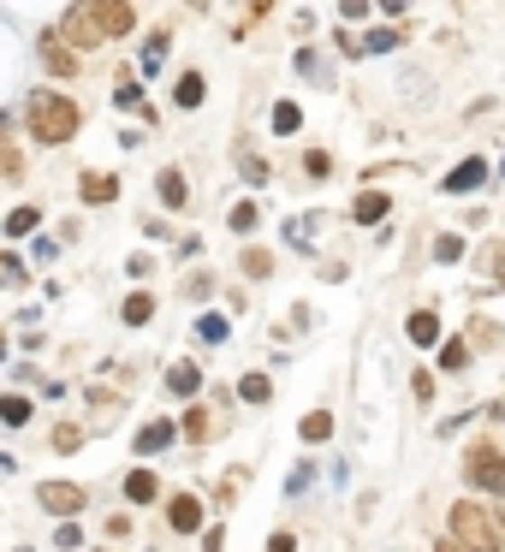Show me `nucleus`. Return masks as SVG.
<instances>
[{"label": "nucleus", "mask_w": 505, "mask_h": 552, "mask_svg": "<svg viewBox=\"0 0 505 552\" xmlns=\"http://www.w3.org/2000/svg\"><path fill=\"white\" fill-rule=\"evenodd\" d=\"M464 475H470L482 493L505 499V452L500 446H470V452H464Z\"/></svg>", "instance_id": "7ed1b4c3"}, {"label": "nucleus", "mask_w": 505, "mask_h": 552, "mask_svg": "<svg viewBox=\"0 0 505 552\" xmlns=\"http://www.w3.org/2000/svg\"><path fill=\"white\" fill-rule=\"evenodd\" d=\"M470 363V345L464 339H452V345H440V368H446V374H458V368Z\"/></svg>", "instance_id": "c85d7f7f"}, {"label": "nucleus", "mask_w": 505, "mask_h": 552, "mask_svg": "<svg viewBox=\"0 0 505 552\" xmlns=\"http://www.w3.org/2000/svg\"><path fill=\"white\" fill-rule=\"evenodd\" d=\"M179 434H190V439L202 446V439H215V422H208V410H202V404H190L185 422H179Z\"/></svg>", "instance_id": "5701e85b"}, {"label": "nucleus", "mask_w": 505, "mask_h": 552, "mask_svg": "<svg viewBox=\"0 0 505 552\" xmlns=\"http://www.w3.org/2000/svg\"><path fill=\"white\" fill-rule=\"evenodd\" d=\"M36 54H42V66L54 71V78H78V54H72V42H66V36H42V42H36Z\"/></svg>", "instance_id": "0eeeda50"}, {"label": "nucleus", "mask_w": 505, "mask_h": 552, "mask_svg": "<svg viewBox=\"0 0 505 552\" xmlns=\"http://www.w3.org/2000/svg\"><path fill=\"white\" fill-rule=\"evenodd\" d=\"M482 184H488V161L470 155V161H458V167L446 172V184H440V190H446V197H464V190H482Z\"/></svg>", "instance_id": "423d86ee"}, {"label": "nucleus", "mask_w": 505, "mask_h": 552, "mask_svg": "<svg viewBox=\"0 0 505 552\" xmlns=\"http://www.w3.org/2000/svg\"><path fill=\"white\" fill-rule=\"evenodd\" d=\"M173 434H179L173 422H149L143 434H137V457H149V452H167V446H173Z\"/></svg>", "instance_id": "6ab92c4d"}, {"label": "nucleus", "mask_w": 505, "mask_h": 552, "mask_svg": "<svg viewBox=\"0 0 505 552\" xmlns=\"http://www.w3.org/2000/svg\"><path fill=\"white\" fill-rule=\"evenodd\" d=\"M256 220H262V208H256L250 197H244V202H232V208H226V226H232V232H250Z\"/></svg>", "instance_id": "a878e982"}, {"label": "nucleus", "mask_w": 505, "mask_h": 552, "mask_svg": "<svg viewBox=\"0 0 505 552\" xmlns=\"http://www.w3.org/2000/svg\"><path fill=\"white\" fill-rule=\"evenodd\" d=\"M78 125H84V114H78V101L60 96V89H36V96L24 101V131H30V143H42V149L72 143Z\"/></svg>", "instance_id": "f257e3e1"}, {"label": "nucleus", "mask_w": 505, "mask_h": 552, "mask_svg": "<svg viewBox=\"0 0 505 552\" xmlns=\"http://www.w3.org/2000/svg\"><path fill=\"white\" fill-rule=\"evenodd\" d=\"M363 13H375V0H339V18H363Z\"/></svg>", "instance_id": "e433bc0d"}, {"label": "nucleus", "mask_w": 505, "mask_h": 552, "mask_svg": "<svg viewBox=\"0 0 505 552\" xmlns=\"http://www.w3.org/2000/svg\"><path fill=\"white\" fill-rule=\"evenodd\" d=\"M78 446H84V428L60 422V428H54V452H78Z\"/></svg>", "instance_id": "2f4dec72"}, {"label": "nucleus", "mask_w": 505, "mask_h": 552, "mask_svg": "<svg viewBox=\"0 0 505 552\" xmlns=\"http://www.w3.org/2000/svg\"><path fill=\"white\" fill-rule=\"evenodd\" d=\"M190 6H197V13H208V0H190Z\"/></svg>", "instance_id": "de8ad7c7"}, {"label": "nucleus", "mask_w": 505, "mask_h": 552, "mask_svg": "<svg viewBox=\"0 0 505 552\" xmlns=\"http://www.w3.org/2000/svg\"><path fill=\"white\" fill-rule=\"evenodd\" d=\"M125 499H131V505H155V499H161V475H155V469H131V475H125Z\"/></svg>", "instance_id": "4468645a"}, {"label": "nucleus", "mask_w": 505, "mask_h": 552, "mask_svg": "<svg viewBox=\"0 0 505 552\" xmlns=\"http://www.w3.org/2000/svg\"><path fill=\"white\" fill-rule=\"evenodd\" d=\"M36 226H42V208H36V202H18V208L13 214H6V238H30V232H36Z\"/></svg>", "instance_id": "a211bd4d"}, {"label": "nucleus", "mask_w": 505, "mask_h": 552, "mask_svg": "<svg viewBox=\"0 0 505 552\" xmlns=\"http://www.w3.org/2000/svg\"><path fill=\"white\" fill-rule=\"evenodd\" d=\"M493 280H500V291H505V244L493 250Z\"/></svg>", "instance_id": "c03bdc74"}, {"label": "nucleus", "mask_w": 505, "mask_h": 552, "mask_svg": "<svg viewBox=\"0 0 505 552\" xmlns=\"http://www.w3.org/2000/svg\"><path fill=\"white\" fill-rule=\"evenodd\" d=\"M434 262H464V238L458 232H446V238L434 244Z\"/></svg>", "instance_id": "473e14b6"}, {"label": "nucleus", "mask_w": 505, "mask_h": 552, "mask_svg": "<svg viewBox=\"0 0 505 552\" xmlns=\"http://www.w3.org/2000/svg\"><path fill=\"white\" fill-rule=\"evenodd\" d=\"M387 214H392L387 190H357V202H351V220H357V226H381Z\"/></svg>", "instance_id": "1a4fd4ad"}, {"label": "nucleus", "mask_w": 505, "mask_h": 552, "mask_svg": "<svg viewBox=\"0 0 505 552\" xmlns=\"http://www.w3.org/2000/svg\"><path fill=\"white\" fill-rule=\"evenodd\" d=\"M268 552H298V540H291V535H286V529H280V535H274V540H268Z\"/></svg>", "instance_id": "79ce46f5"}, {"label": "nucleus", "mask_w": 505, "mask_h": 552, "mask_svg": "<svg viewBox=\"0 0 505 552\" xmlns=\"http://www.w3.org/2000/svg\"><path fill=\"white\" fill-rule=\"evenodd\" d=\"M167 42H173V30H167V24H155V30L143 36V54H137V60H143V78L167 66Z\"/></svg>", "instance_id": "dca6fc26"}, {"label": "nucleus", "mask_w": 505, "mask_h": 552, "mask_svg": "<svg viewBox=\"0 0 505 552\" xmlns=\"http://www.w3.org/2000/svg\"><path fill=\"white\" fill-rule=\"evenodd\" d=\"M78 197H84L89 208H101V202L119 197V179H114V172H84V179H78Z\"/></svg>", "instance_id": "f8f14e48"}, {"label": "nucleus", "mask_w": 505, "mask_h": 552, "mask_svg": "<svg viewBox=\"0 0 505 552\" xmlns=\"http://www.w3.org/2000/svg\"><path fill=\"white\" fill-rule=\"evenodd\" d=\"M244 273L250 280H268V273H274V255L268 250H244Z\"/></svg>", "instance_id": "c756f323"}, {"label": "nucleus", "mask_w": 505, "mask_h": 552, "mask_svg": "<svg viewBox=\"0 0 505 552\" xmlns=\"http://www.w3.org/2000/svg\"><path fill=\"white\" fill-rule=\"evenodd\" d=\"M167 523H173L179 535L202 529V499H197V493H179V499H167Z\"/></svg>", "instance_id": "9b49d317"}, {"label": "nucleus", "mask_w": 505, "mask_h": 552, "mask_svg": "<svg viewBox=\"0 0 505 552\" xmlns=\"http://www.w3.org/2000/svg\"><path fill=\"white\" fill-rule=\"evenodd\" d=\"M202 552H226V529H208V535H202Z\"/></svg>", "instance_id": "ea45409f"}, {"label": "nucleus", "mask_w": 505, "mask_h": 552, "mask_svg": "<svg viewBox=\"0 0 505 552\" xmlns=\"http://www.w3.org/2000/svg\"><path fill=\"white\" fill-rule=\"evenodd\" d=\"M244 482H250V475H244V469H232V475H226V482H220V499H238V493H244Z\"/></svg>", "instance_id": "c9c22d12"}, {"label": "nucleus", "mask_w": 505, "mask_h": 552, "mask_svg": "<svg viewBox=\"0 0 505 552\" xmlns=\"http://www.w3.org/2000/svg\"><path fill=\"white\" fill-rule=\"evenodd\" d=\"M238 167H244V179H250V184H262V179H268V161H262V155H250V149H238Z\"/></svg>", "instance_id": "72a5a7b5"}, {"label": "nucleus", "mask_w": 505, "mask_h": 552, "mask_svg": "<svg viewBox=\"0 0 505 552\" xmlns=\"http://www.w3.org/2000/svg\"><path fill=\"white\" fill-rule=\"evenodd\" d=\"M96 18L107 24V42L137 30V6H131V0H96Z\"/></svg>", "instance_id": "6e6552de"}, {"label": "nucleus", "mask_w": 505, "mask_h": 552, "mask_svg": "<svg viewBox=\"0 0 505 552\" xmlns=\"http://www.w3.org/2000/svg\"><path fill=\"white\" fill-rule=\"evenodd\" d=\"M434 552H470V547H458V540H440V547H434Z\"/></svg>", "instance_id": "a18cd8bd"}, {"label": "nucleus", "mask_w": 505, "mask_h": 552, "mask_svg": "<svg viewBox=\"0 0 505 552\" xmlns=\"http://www.w3.org/2000/svg\"><path fill=\"white\" fill-rule=\"evenodd\" d=\"M303 172H309V179H327V172H333L327 149H309V155H303Z\"/></svg>", "instance_id": "f704fd0d"}, {"label": "nucleus", "mask_w": 505, "mask_h": 552, "mask_svg": "<svg viewBox=\"0 0 505 552\" xmlns=\"http://www.w3.org/2000/svg\"><path fill=\"white\" fill-rule=\"evenodd\" d=\"M404 42V30H375V36H363V54H392Z\"/></svg>", "instance_id": "cd10ccee"}, {"label": "nucleus", "mask_w": 505, "mask_h": 552, "mask_svg": "<svg viewBox=\"0 0 505 552\" xmlns=\"http://www.w3.org/2000/svg\"><path fill=\"white\" fill-rule=\"evenodd\" d=\"M410 386H417V398H422V404H428V398H434V374H428V368H422V374H417V381H410Z\"/></svg>", "instance_id": "a19ab883"}, {"label": "nucleus", "mask_w": 505, "mask_h": 552, "mask_svg": "<svg viewBox=\"0 0 505 552\" xmlns=\"http://www.w3.org/2000/svg\"><path fill=\"white\" fill-rule=\"evenodd\" d=\"M404 6H410V0H375V13H387V18H399Z\"/></svg>", "instance_id": "37998d69"}, {"label": "nucleus", "mask_w": 505, "mask_h": 552, "mask_svg": "<svg viewBox=\"0 0 505 552\" xmlns=\"http://www.w3.org/2000/svg\"><path fill=\"white\" fill-rule=\"evenodd\" d=\"M167 392L190 404V398L202 392V368H197V363H173V368H167Z\"/></svg>", "instance_id": "ddd939ff"}, {"label": "nucleus", "mask_w": 505, "mask_h": 552, "mask_svg": "<svg viewBox=\"0 0 505 552\" xmlns=\"http://www.w3.org/2000/svg\"><path fill=\"white\" fill-rule=\"evenodd\" d=\"M54 540H60V547H66V552H72V547H84V529H78V523H66V529H60Z\"/></svg>", "instance_id": "58836bf2"}, {"label": "nucleus", "mask_w": 505, "mask_h": 552, "mask_svg": "<svg viewBox=\"0 0 505 552\" xmlns=\"http://www.w3.org/2000/svg\"><path fill=\"white\" fill-rule=\"evenodd\" d=\"M119 315H125V327H149V321H155V298H149V291H131Z\"/></svg>", "instance_id": "412c9836"}, {"label": "nucleus", "mask_w": 505, "mask_h": 552, "mask_svg": "<svg viewBox=\"0 0 505 552\" xmlns=\"http://www.w3.org/2000/svg\"><path fill=\"white\" fill-rule=\"evenodd\" d=\"M226 333H232L226 315H202V321H197V339L202 345H226Z\"/></svg>", "instance_id": "393cba45"}, {"label": "nucleus", "mask_w": 505, "mask_h": 552, "mask_svg": "<svg viewBox=\"0 0 505 552\" xmlns=\"http://www.w3.org/2000/svg\"><path fill=\"white\" fill-rule=\"evenodd\" d=\"M202 96H208V84H202V71H179V84H173V101L185 107V114H197Z\"/></svg>", "instance_id": "f3484780"}, {"label": "nucleus", "mask_w": 505, "mask_h": 552, "mask_svg": "<svg viewBox=\"0 0 505 552\" xmlns=\"http://www.w3.org/2000/svg\"><path fill=\"white\" fill-rule=\"evenodd\" d=\"M36 499H42V511H54V517H78V511L89 505V493L78 482H42V493H36Z\"/></svg>", "instance_id": "39448f33"}, {"label": "nucleus", "mask_w": 505, "mask_h": 552, "mask_svg": "<svg viewBox=\"0 0 505 552\" xmlns=\"http://www.w3.org/2000/svg\"><path fill=\"white\" fill-rule=\"evenodd\" d=\"M250 13H274V0H250Z\"/></svg>", "instance_id": "49530a36"}, {"label": "nucleus", "mask_w": 505, "mask_h": 552, "mask_svg": "<svg viewBox=\"0 0 505 552\" xmlns=\"http://www.w3.org/2000/svg\"><path fill=\"white\" fill-rule=\"evenodd\" d=\"M500 529H505V505H500Z\"/></svg>", "instance_id": "09e8293b"}, {"label": "nucleus", "mask_w": 505, "mask_h": 552, "mask_svg": "<svg viewBox=\"0 0 505 552\" xmlns=\"http://www.w3.org/2000/svg\"><path fill=\"white\" fill-rule=\"evenodd\" d=\"M404 333H410V345H422V351H428V345H440V321H434V309H417Z\"/></svg>", "instance_id": "aec40b11"}, {"label": "nucleus", "mask_w": 505, "mask_h": 552, "mask_svg": "<svg viewBox=\"0 0 505 552\" xmlns=\"http://www.w3.org/2000/svg\"><path fill=\"white\" fill-rule=\"evenodd\" d=\"M0 273H6V280H13V285H18V280H24V262H18V255H13V250H6V255H0Z\"/></svg>", "instance_id": "4c0bfd02"}, {"label": "nucleus", "mask_w": 505, "mask_h": 552, "mask_svg": "<svg viewBox=\"0 0 505 552\" xmlns=\"http://www.w3.org/2000/svg\"><path fill=\"white\" fill-rule=\"evenodd\" d=\"M298 439H309V446H321V439H333V416L327 410H309L298 422Z\"/></svg>", "instance_id": "4be33fe9"}, {"label": "nucleus", "mask_w": 505, "mask_h": 552, "mask_svg": "<svg viewBox=\"0 0 505 552\" xmlns=\"http://www.w3.org/2000/svg\"><path fill=\"white\" fill-rule=\"evenodd\" d=\"M238 398H244V404H268V398H274V381H268V374H244V381H238Z\"/></svg>", "instance_id": "b1692460"}, {"label": "nucleus", "mask_w": 505, "mask_h": 552, "mask_svg": "<svg viewBox=\"0 0 505 552\" xmlns=\"http://www.w3.org/2000/svg\"><path fill=\"white\" fill-rule=\"evenodd\" d=\"M298 125H303V107H298V101H274V131H280V137L298 131Z\"/></svg>", "instance_id": "bb28decb"}, {"label": "nucleus", "mask_w": 505, "mask_h": 552, "mask_svg": "<svg viewBox=\"0 0 505 552\" xmlns=\"http://www.w3.org/2000/svg\"><path fill=\"white\" fill-rule=\"evenodd\" d=\"M114 107H119V114H143V125H155V107H149L143 84H131V78H125V84L114 89Z\"/></svg>", "instance_id": "2eb2a0df"}, {"label": "nucleus", "mask_w": 505, "mask_h": 552, "mask_svg": "<svg viewBox=\"0 0 505 552\" xmlns=\"http://www.w3.org/2000/svg\"><path fill=\"white\" fill-rule=\"evenodd\" d=\"M155 197H161V208H185V202H190V184H185V172H179V167H161V179H155Z\"/></svg>", "instance_id": "9d476101"}, {"label": "nucleus", "mask_w": 505, "mask_h": 552, "mask_svg": "<svg viewBox=\"0 0 505 552\" xmlns=\"http://www.w3.org/2000/svg\"><path fill=\"white\" fill-rule=\"evenodd\" d=\"M60 36H66L72 48H84V54L107 42V24L96 18V0H72V6H66V24H60Z\"/></svg>", "instance_id": "20e7f679"}, {"label": "nucleus", "mask_w": 505, "mask_h": 552, "mask_svg": "<svg viewBox=\"0 0 505 552\" xmlns=\"http://www.w3.org/2000/svg\"><path fill=\"white\" fill-rule=\"evenodd\" d=\"M0 416H6V428H24V422H30V398H18V392H13L6 404H0Z\"/></svg>", "instance_id": "7c9ffc66"}, {"label": "nucleus", "mask_w": 505, "mask_h": 552, "mask_svg": "<svg viewBox=\"0 0 505 552\" xmlns=\"http://www.w3.org/2000/svg\"><path fill=\"white\" fill-rule=\"evenodd\" d=\"M452 540H458V547H470V552H500V517H488V511L476 505V499H458V505H452Z\"/></svg>", "instance_id": "f03ea898"}]
</instances>
